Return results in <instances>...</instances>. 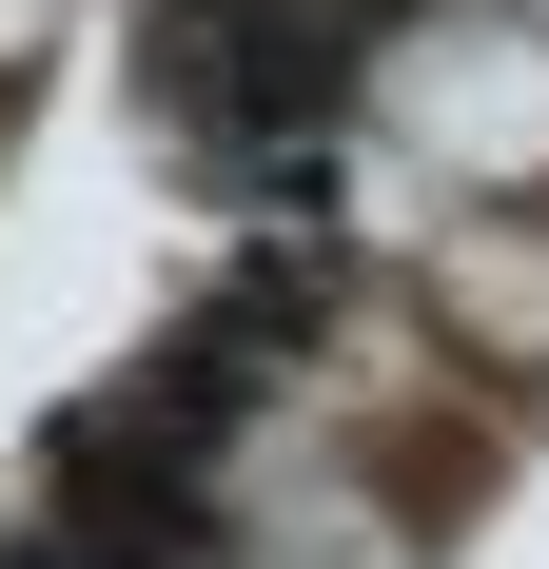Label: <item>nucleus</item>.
<instances>
[{
  "label": "nucleus",
  "instance_id": "1",
  "mask_svg": "<svg viewBox=\"0 0 549 569\" xmlns=\"http://www.w3.org/2000/svg\"><path fill=\"white\" fill-rule=\"evenodd\" d=\"M138 59H158V99L197 158L274 177V158H315L333 118H353V20L333 0H158L138 20Z\"/></svg>",
  "mask_w": 549,
  "mask_h": 569
}]
</instances>
